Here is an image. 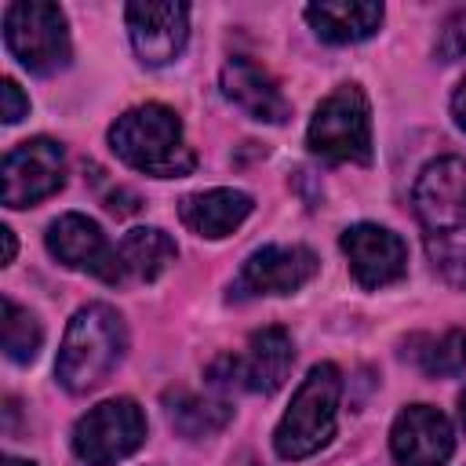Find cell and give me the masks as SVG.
<instances>
[{"label":"cell","mask_w":466,"mask_h":466,"mask_svg":"<svg viewBox=\"0 0 466 466\" xmlns=\"http://www.w3.org/2000/svg\"><path fill=\"white\" fill-rule=\"evenodd\" d=\"M175 258H178V248H175V240H171L164 229H157V226H138V229L124 233V240L116 244L120 284H124V280L149 284V280L164 277Z\"/></svg>","instance_id":"cell-18"},{"label":"cell","mask_w":466,"mask_h":466,"mask_svg":"<svg viewBox=\"0 0 466 466\" xmlns=\"http://www.w3.org/2000/svg\"><path fill=\"white\" fill-rule=\"evenodd\" d=\"M309 29L328 44H360L382 25V4L375 0H320L306 7Z\"/></svg>","instance_id":"cell-17"},{"label":"cell","mask_w":466,"mask_h":466,"mask_svg":"<svg viewBox=\"0 0 466 466\" xmlns=\"http://www.w3.org/2000/svg\"><path fill=\"white\" fill-rule=\"evenodd\" d=\"M309 149L328 164H368L371 160V109L357 84L331 91L306 127Z\"/></svg>","instance_id":"cell-6"},{"label":"cell","mask_w":466,"mask_h":466,"mask_svg":"<svg viewBox=\"0 0 466 466\" xmlns=\"http://www.w3.org/2000/svg\"><path fill=\"white\" fill-rule=\"evenodd\" d=\"M4 204L29 208L66 186V149L55 138H25L4 157Z\"/></svg>","instance_id":"cell-10"},{"label":"cell","mask_w":466,"mask_h":466,"mask_svg":"<svg viewBox=\"0 0 466 466\" xmlns=\"http://www.w3.org/2000/svg\"><path fill=\"white\" fill-rule=\"evenodd\" d=\"M164 408H167V422L197 441V437H211L218 433L229 419H233V408L226 400H211V397H197V393H186V390H175L164 397Z\"/></svg>","instance_id":"cell-19"},{"label":"cell","mask_w":466,"mask_h":466,"mask_svg":"<svg viewBox=\"0 0 466 466\" xmlns=\"http://www.w3.org/2000/svg\"><path fill=\"white\" fill-rule=\"evenodd\" d=\"M0 237H4V266H7V262H15V248H18V244H15V233H11L7 226L0 229Z\"/></svg>","instance_id":"cell-25"},{"label":"cell","mask_w":466,"mask_h":466,"mask_svg":"<svg viewBox=\"0 0 466 466\" xmlns=\"http://www.w3.org/2000/svg\"><path fill=\"white\" fill-rule=\"evenodd\" d=\"M146 444V415L131 397L95 404L73 426V451L87 466H116Z\"/></svg>","instance_id":"cell-8"},{"label":"cell","mask_w":466,"mask_h":466,"mask_svg":"<svg viewBox=\"0 0 466 466\" xmlns=\"http://www.w3.org/2000/svg\"><path fill=\"white\" fill-rule=\"evenodd\" d=\"M295 364V342L280 324H269L262 331H255L244 346V353L237 357H218L208 368L211 386L218 390H248V393H277L288 382V371Z\"/></svg>","instance_id":"cell-7"},{"label":"cell","mask_w":466,"mask_h":466,"mask_svg":"<svg viewBox=\"0 0 466 466\" xmlns=\"http://www.w3.org/2000/svg\"><path fill=\"white\" fill-rule=\"evenodd\" d=\"M255 200L244 189L233 186H218V189H200L178 200V218L189 233L204 237V240H222L229 237L248 215H251Z\"/></svg>","instance_id":"cell-16"},{"label":"cell","mask_w":466,"mask_h":466,"mask_svg":"<svg viewBox=\"0 0 466 466\" xmlns=\"http://www.w3.org/2000/svg\"><path fill=\"white\" fill-rule=\"evenodd\" d=\"M4 466H36V462H29V459H15V455H4Z\"/></svg>","instance_id":"cell-27"},{"label":"cell","mask_w":466,"mask_h":466,"mask_svg":"<svg viewBox=\"0 0 466 466\" xmlns=\"http://www.w3.org/2000/svg\"><path fill=\"white\" fill-rule=\"evenodd\" d=\"M433 51H437L441 62H459V58H466V11H451V15L444 18Z\"/></svg>","instance_id":"cell-22"},{"label":"cell","mask_w":466,"mask_h":466,"mask_svg":"<svg viewBox=\"0 0 466 466\" xmlns=\"http://www.w3.org/2000/svg\"><path fill=\"white\" fill-rule=\"evenodd\" d=\"M29 113V98L22 95V87L15 80H0V116L4 124H18Z\"/></svg>","instance_id":"cell-23"},{"label":"cell","mask_w":466,"mask_h":466,"mask_svg":"<svg viewBox=\"0 0 466 466\" xmlns=\"http://www.w3.org/2000/svg\"><path fill=\"white\" fill-rule=\"evenodd\" d=\"M339 397H342V371L331 360L313 364L273 430V451L284 462L317 455L335 437Z\"/></svg>","instance_id":"cell-4"},{"label":"cell","mask_w":466,"mask_h":466,"mask_svg":"<svg viewBox=\"0 0 466 466\" xmlns=\"http://www.w3.org/2000/svg\"><path fill=\"white\" fill-rule=\"evenodd\" d=\"M124 350H127L124 317L109 302H87L73 313L62 335L55 375L69 393H87L113 375Z\"/></svg>","instance_id":"cell-3"},{"label":"cell","mask_w":466,"mask_h":466,"mask_svg":"<svg viewBox=\"0 0 466 466\" xmlns=\"http://www.w3.org/2000/svg\"><path fill=\"white\" fill-rule=\"evenodd\" d=\"M415 215L426 229L430 262L466 288V157H441L422 167L411 189Z\"/></svg>","instance_id":"cell-1"},{"label":"cell","mask_w":466,"mask_h":466,"mask_svg":"<svg viewBox=\"0 0 466 466\" xmlns=\"http://www.w3.org/2000/svg\"><path fill=\"white\" fill-rule=\"evenodd\" d=\"M127 36L146 66H167L189 40V7L175 0H135L124 7Z\"/></svg>","instance_id":"cell-11"},{"label":"cell","mask_w":466,"mask_h":466,"mask_svg":"<svg viewBox=\"0 0 466 466\" xmlns=\"http://www.w3.org/2000/svg\"><path fill=\"white\" fill-rule=\"evenodd\" d=\"M218 84H222V95H226L237 109H244L251 120L284 124V120L291 116V106H288L284 91L277 87V80H273L262 66H255L251 58H229V62L222 66Z\"/></svg>","instance_id":"cell-15"},{"label":"cell","mask_w":466,"mask_h":466,"mask_svg":"<svg viewBox=\"0 0 466 466\" xmlns=\"http://www.w3.org/2000/svg\"><path fill=\"white\" fill-rule=\"evenodd\" d=\"M4 44L22 69L51 76L69 66V22L58 4L47 0H15L4 7Z\"/></svg>","instance_id":"cell-5"},{"label":"cell","mask_w":466,"mask_h":466,"mask_svg":"<svg viewBox=\"0 0 466 466\" xmlns=\"http://www.w3.org/2000/svg\"><path fill=\"white\" fill-rule=\"evenodd\" d=\"M44 244L47 251L69 266V269H80V273H91L106 284H120V269H116V248L106 240L102 226L80 211H66L58 215L47 233H44Z\"/></svg>","instance_id":"cell-12"},{"label":"cell","mask_w":466,"mask_h":466,"mask_svg":"<svg viewBox=\"0 0 466 466\" xmlns=\"http://www.w3.org/2000/svg\"><path fill=\"white\" fill-rule=\"evenodd\" d=\"M390 451L400 466H444L455 451V430L444 411L408 404L390 430Z\"/></svg>","instance_id":"cell-14"},{"label":"cell","mask_w":466,"mask_h":466,"mask_svg":"<svg viewBox=\"0 0 466 466\" xmlns=\"http://www.w3.org/2000/svg\"><path fill=\"white\" fill-rule=\"evenodd\" d=\"M0 313H4V320H0V342H4L7 360H15V364L36 360L40 342H44L40 320L29 309H22L15 299H7V295L0 299Z\"/></svg>","instance_id":"cell-21"},{"label":"cell","mask_w":466,"mask_h":466,"mask_svg":"<svg viewBox=\"0 0 466 466\" xmlns=\"http://www.w3.org/2000/svg\"><path fill=\"white\" fill-rule=\"evenodd\" d=\"M109 149L127 167L153 178H182L197 167V153L186 146L178 113L160 102L120 113L109 127Z\"/></svg>","instance_id":"cell-2"},{"label":"cell","mask_w":466,"mask_h":466,"mask_svg":"<svg viewBox=\"0 0 466 466\" xmlns=\"http://www.w3.org/2000/svg\"><path fill=\"white\" fill-rule=\"evenodd\" d=\"M451 116H455V124L466 131V76L459 80V87H455V95H451Z\"/></svg>","instance_id":"cell-24"},{"label":"cell","mask_w":466,"mask_h":466,"mask_svg":"<svg viewBox=\"0 0 466 466\" xmlns=\"http://www.w3.org/2000/svg\"><path fill=\"white\" fill-rule=\"evenodd\" d=\"M411 350H404L426 375H466V331L451 328L444 335H411L408 339Z\"/></svg>","instance_id":"cell-20"},{"label":"cell","mask_w":466,"mask_h":466,"mask_svg":"<svg viewBox=\"0 0 466 466\" xmlns=\"http://www.w3.org/2000/svg\"><path fill=\"white\" fill-rule=\"evenodd\" d=\"M320 262L302 244H266L251 251L240 273L229 284V302L262 299V295H291L317 277Z\"/></svg>","instance_id":"cell-9"},{"label":"cell","mask_w":466,"mask_h":466,"mask_svg":"<svg viewBox=\"0 0 466 466\" xmlns=\"http://www.w3.org/2000/svg\"><path fill=\"white\" fill-rule=\"evenodd\" d=\"M339 244H342V255L350 262L353 280L360 288H368V291H379L386 284H397L408 273V248L386 226L357 222V226H350L339 237Z\"/></svg>","instance_id":"cell-13"},{"label":"cell","mask_w":466,"mask_h":466,"mask_svg":"<svg viewBox=\"0 0 466 466\" xmlns=\"http://www.w3.org/2000/svg\"><path fill=\"white\" fill-rule=\"evenodd\" d=\"M459 422H462V430H466V390L459 393Z\"/></svg>","instance_id":"cell-26"}]
</instances>
